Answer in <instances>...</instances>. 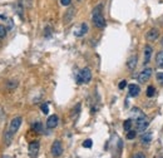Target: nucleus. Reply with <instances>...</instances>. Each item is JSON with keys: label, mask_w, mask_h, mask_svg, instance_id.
Listing matches in <instances>:
<instances>
[{"label": "nucleus", "mask_w": 163, "mask_h": 158, "mask_svg": "<svg viewBox=\"0 0 163 158\" xmlns=\"http://www.w3.org/2000/svg\"><path fill=\"white\" fill-rule=\"evenodd\" d=\"M141 92V88L137 84H129L128 85V93L130 97H137Z\"/></svg>", "instance_id": "obj_11"}, {"label": "nucleus", "mask_w": 163, "mask_h": 158, "mask_svg": "<svg viewBox=\"0 0 163 158\" xmlns=\"http://www.w3.org/2000/svg\"><path fill=\"white\" fill-rule=\"evenodd\" d=\"M70 3H72V0H60V4L63 7H69Z\"/></svg>", "instance_id": "obj_27"}, {"label": "nucleus", "mask_w": 163, "mask_h": 158, "mask_svg": "<svg viewBox=\"0 0 163 158\" xmlns=\"http://www.w3.org/2000/svg\"><path fill=\"white\" fill-rule=\"evenodd\" d=\"M33 129H34V132H38V133H42L43 132V125L40 122H35L34 124H33Z\"/></svg>", "instance_id": "obj_19"}, {"label": "nucleus", "mask_w": 163, "mask_h": 158, "mask_svg": "<svg viewBox=\"0 0 163 158\" xmlns=\"http://www.w3.org/2000/svg\"><path fill=\"white\" fill-rule=\"evenodd\" d=\"M156 78H157V80H158V82H159V83H161L162 85H163V72H161V73H158Z\"/></svg>", "instance_id": "obj_26"}, {"label": "nucleus", "mask_w": 163, "mask_h": 158, "mask_svg": "<svg viewBox=\"0 0 163 158\" xmlns=\"http://www.w3.org/2000/svg\"><path fill=\"white\" fill-rule=\"evenodd\" d=\"M142 118H146V114H144L141 109L133 108V109H132V119L138 120V119H142Z\"/></svg>", "instance_id": "obj_12"}, {"label": "nucleus", "mask_w": 163, "mask_h": 158, "mask_svg": "<svg viewBox=\"0 0 163 158\" xmlns=\"http://www.w3.org/2000/svg\"><path fill=\"white\" fill-rule=\"evenodd\" d=\"M136 136H137V131H132V129H130L127 133V139H133V138H136Z\"/></svg>", "instance_id": "obj_22"}, {"label": "nucleus", "mask_w": 163, "mask_h": 158, "mask_svg": "<svg viewBox=\"0 0 163 158\" xmlns=\"http://www.w3.org/2000/svg\"><path fill=\"white\" fill-rule=\"evenodd\" d=\"M50 152H52V156L53 157H60L61 153H63V146H61V142L60 141H54L53 144H52V148H50Z\"/></svg>", "instance_id": "obj_3"}, {"label": "nucleus", "mask_w": 163, "mask_h": 158, "mask_svg": "<svg viewBox=\"0 0 163 158\" xmlns=\"http://www.w3.org/2000/svg\"><path fill=\"white\" fill-rule=\"evenodd\" d=\"M152 48L149 47V45H147L146 47V49H144V64H148L149 63V60H151V55H152Z\"/></svg>", "instance_id": "obj_14"}, {"label": "nucleus", "mask_w": 163, "mask_h": 158, "mask_svg": "<svg viewBox=\"0 0 163 158\" xmlns=\"http://www.w3.org/2000/svg\"><path fill=\"white\" fill-rule=\"evenodd\" d=\"M125 85H127V80H122V82L119 83V89H124Z\"/></svg>", "instance_id": "obj_29"}, {"label": "nucleus", "mask_w": 163, "mask_h": 158, "mask_svg": "<svg viewBox=\"0 0 163 158\" xmlns=\"http://www.w3.org/2000/svg\"><path fill=\"white\" fill-rule=\"evenodd\" d=\"M74 13H75V9H74V8H70V9L67 11V14H65V16H64V21H65V23H69V21L72 20Z\"/></svg>", "instance_id": "obj_17"}, {"label": "nucleus", "mask_w": 163, "mask_h": 158, "mask_svg": "<svg viewBox=\"0 0 163 158\" xmlns=\"http://www.w3.org/2000/svg\"><path fill=\"white\" fill-rule=\"evenodd\" d=\"M158 37H159V30L156 29V28H152V29L148 31V33H147V40H149V42L157 40Z\"/></svg>", "instance_id": "obj_10"}, {"label": "nucleus", "mask_w": 163, "mask_h": 158, "mask_svg": "<svg viewBox=\"0 0 163 158\" xmlns=\"http://www.w3.org/2000/svg\"><path fill=\"white\" fill-rule=\"evenodd\" d=\"M149 125V122H148V119H147V117L146 118H142V119H138V120H136V127H137V132H143V131H146L147 129V127Z\"/></svg>", "instance_id": "obj_6"}, {"label": "nucleus", "mask_w": 163, "mask_h": 158, "mask_svg": "<svg viewBox=\"0 0 163 158\" xmlns=\"http://www.w3.org/2000/svg\"><path fill=\"white\" fill-rule=\"evenodd\" d=\"M79 74H80V77H82L83 83L88 84V83L92 80V72H90L89 68H83V69L79 72Z\"/></svg>", "instance_id": "obj_7"}, {"label": "nucleus", "mask_w": 163, "mask_h": 158, "mask_svg": "<svg viewBox=\"0 0 163 158\" xmlns=\"http://www.w3.org/2000/svg\"><path fill=\"white\" fill-rule=\"evenodd\" d=\"M132 124H133L132 119H127V120H124V123H123V128H124V131H125V132H129L130 129H132Z\"/></svg>", "instance_id": "obj_18"}, {"label": "nucleus", "mask_w": 163, "mask_h": 158, "mask_svg": "<svg viewBox=\"0 0 163 158\" xmlns=\"http://www.w3.org/2000/svg\"><path fill=\"white\" fill-rule=\"evenodd\" d=\"M87 31H88V25H87V23H82V24L79 25V28L75 29L74 35H75V37H83V35L87 34Z\"/></svg>", "instance_id": "obj_9"}, {"label": "nucleus", "mask_w": 163, "mask_h": 158, "mask_svg": "<svg viewBox=\"0 0 163 158\" xmlns=\"http://www.w3.org/2000/svg\"><path fill=\"white\" fill-rule=\"evenodd\" d=\"M58 122H59L58 115L53 114V115H50V117L47 119V127H48L49 129H53V128H55L57 125H58Z\"/></svg>", "instance_id": "obj_8"}, {"label": "nucleus", "mask_w": 163, "mask_h": 158, "mask_svg": "<svg viewBox=\"0 0 163 158\" xmlns=\"http://www.w3.org/2000/svg\"><path fill=\"white\" fill-rule=\"evenodd\" d=\"M162 45H163V39H162Z\"/></svg>", "instance_id": "obj_30"}, {"label": "nucleus", "mask_w": 163, "mask_h": 158, "mask_svg": "<svg viewBox=\"0 0 163 158\" xmlns=\"http://www.w3.org/2000/svg\"><path fill=\"white\" fill-rule=\"evenodd\" d=\"M102 5H98L94 10H93V16H92V19H93V24L97 26V28H99V29H103L104 26H106V19H104V16H103V14H102Z\"/></svg>", "instance_id": "obj_1"}, {"label": "nucleus", "mask_w": 163, "mask_h": 158, "mask_svg": "<svg viewBox=\"0 0 163 158\" xmlns=\"http://www.w3.org/2000/svg\"><path fill=\"white\" fill-rule=\"evenodd\" d=\"M141 142L143 146H147L152 142V133H147V134H143L142 138H141Z\"/></svg>", "instance_id": "obj_16"}, {"label": "nucleus", "mask_w": 163, "mask_h": 158, "mask_svg": "<svg viewBox=\"0 0 163 158\" xmlns=\"http://www.w3.org/2000/svg\"><path fill=\"white\" fill-rule=\"evenodd\" d=\"M21 122H23V118H21V117H15V118H13L11 122H10V125H9V129H8V131H9L11 134H15V133L18 132V129L20 128Z\"/></svg>", "instance_id": "obj_2"}, {"label": "nucleus", "mask_w": 163, "mask_h": 158, "mask_svg": "<svg viewBox=\"0 0 163 158\" xmlns=\"http://www.w3.org/2000/svg\"><path fill=\"white\" fill-rule=\"evenodd\" d=\"M133 158H146V156H144L142 152H138V153H136V154L133 156Z\"/></svg>", "instance_id": "obj_28"}, {"label": "nucleus", "mask_w": 163, "mask_h": 158, "mask_svg": "<svg viewBox=\"0 0 163 158\" xmlns=\"http://www.w3.org/2000/svg\"><path fill=\"white\" fill-rule=\"evenodd\" d=\"M92 144H93V143H92V139H85V141L83 142V147H84V148H90Z\"/></svg>", "instance_id": "obj_24"}, {"label": "nucleus", "mask_w": 163, "mask_h": 158, "mask_svg": "<svg viewBox=\"0 0 163 158\" xmlns=\"http://www.w3.org/2000/svg\"><path fill=\"white\" fill-rule=\"evenodd\" d=\"M42 112H43L44 114H48V113H49V107H48L47 103H45V104H42Z\"/></svg>", "instance_id": "obj_25"}, {"label": "nucleus", "mask_w": 163, "mask_h": 158, "mask_svg": "<svg viewBox=\"0 0 163 158\" xmlns=\"http://www.w3.org/2000/svg\"><path fill=\"white\" fill-rule=\"evenodd\" d=\"M137 61H138L137 55H132V56H130V58L128 59V61H127V67H128V69L133 70V69L137 67Z\"/></svg>", "instance_id": "obj_13"}, {"label": "nucleus", "mask_w": 163, "mask_h": 158, "mask_svg": "<svg viewBox=\"0 0 163 158\" xmlns=\"http://www.w3.org/2000/svg\"><path fill=\"white\" fill-rule=\"evenodd\" d=\"M39 148H40L39 141H33V142L29 144V156H30L31 158H37L38 152H39Z\"/></svg>", "instance_id": "obj_4"}, {"label": "nucleus", "mask_w": 163, "mask_h": 158, "mask_svg": "<svg viewBox=\"0 0 163 158\" xmlns=\"http://www.w3.org/2000/svg\"><path fill=\"white\" fill-rule=\"evenodd\" d=\"M7 37V28L4 26V25H2L0 24V38H5Z\"/></svg>", "instance_id": "obj_21"}, {"label": "nucleus", "mask_w": 163, "mask_h": 158, "mask_svg": "<svg viewBox=\"0 0 163 158\" xmlns=\"http://www.w3.org/2000/svg\"><path fill=\"white\" fill-rule=\"evenodd\" d=\"M15 87H18V82H16V80H9V82H8V88H9V89H13V88H15Z\"/></svg>", "instance_id": "obj_23"}, {"label": "nucleus", "mask_w": 163, "mask_h": 158, "mask_svg": "<svg viewBox=\"0 0 163 158\" xmlns=\"http://www.w3.org/2000/svg\"><path fill=\"white\" fill-rule=\"evenodd\" d=\"M146 93H147V97H149V98H151V97H153L154 94H156V89H154V87L149 85V87L147 88V92H146Z\"/></svg>", "instance_id": "obj_20"}, {"label": "nucleus", "mask_w": 163, "mask_h": 158, "mask_svg": "<svg viewBox=\"0 0 163 158\" xmlns=\"http://www.w3.org/2000/svg\"><path fill=\"white\" fill-rule=\"evenodd\" d=\"M156 65L162 68L163 67V50H161L157 55H156Z\"/></svg>", "instance_id": "obj_15"}, {"label": "nucleus", "mask_w": 163, "mask_h": 158, "mask_svg": "<svg viewBox=\"0 0 163 158\" xmlns=\"http://www.w3.org/2000/svg\"><path fill=\"white\" fill-rule=\"evenodd\" d=\"M78 2H80V0H78Z\"/></svg>", "instance_id": "obj_31"}, {"label": "nucleus", "mask_w": 163, "mask_h": 158, "mask_svg": "<svg viewBox=\"0 0 163 158\" xmlns=\"http://www.w3.org/2000/svg\"><path fill=\"white\" fill-rule=\"evenodd\" d=\"M152 69L151 68H147V69H143L139 74H138V82L139 83H146L147 80H149V78H151V75H152Z\"/></svg>", "instance_id": "obj_5"}]
</instances>
